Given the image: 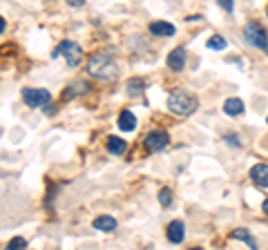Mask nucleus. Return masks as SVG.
<instances>
[{
  "label": "nucleus",
  "instance_id": "1",
  "mask_svg": "<svg viewBox=\"0 0 268 250\" xmlns=\"http://www.w3.org/2000/svg\"><path fill=\"white\" fill-rule=\"evenodd\" d=\"M87 72L92 78H99V81H109V78H117L119 67L114 63V58L105 52H96L94 56H90L87 60Z\"/></svg>",
  "mask_w": 268,
  "mask_h": 250
},
{
  "label": "nucleus",
  "instance_id": "2",
  "mask_svg": "<svg viewBox=\"0 0 268 250\" xmlns=\"http://www.w3.org/2000/svg\"><path fill=\"white\" fill-rule=\"evenodd\" d=\"M197 105H199L197 96L186 92V89H172L168 96V109L176 117H188L197 109Z\"/></svg>",
  "mask_w": 268,
  "mask_h": 250
},
{
  "label": "nucleus",
  "instance_id": "3",
  "mask_svg": "<svg viewBox=\"0 0 268 250\" xmlns=\"http://www.w3.org/2000/svg\"><path fill=\"white\" fill-rule=\"evenodd\" d=\"M243 40H246L251 47H257V50L268 54V34L257 20L248 22V25L243 27Z\"/></svg>",
  "mask_w": 268,
  "mask_h": 250
},
{
  "label": "nucleus",
  "instance_id": "4",
  "mask_svg": "<svg viewBox=\"0 0 268 250\" xmlns=\"http://www.w3.org/2000/svg\"><path fill=\"white\" fill-rule=\"evenodd\" d=\"M63 54V58L67 60V65L70 67H76L78 63H81V56H83V52H81V45L74 40H63L60 45L54 50V56H60Z\"/></svg>",
  "mask_w": 268,
  "mask_h": 250
},
{
  "label": "nucleus",
  "instance_id": "5",
  "mask_svg": "<svg viewBox=\"0 0 268 250\" xmlns=\"http://www.w3.org/2000/svg\"><path fill=\"white\" fill-rule=\"evenodd\" d=\"M50 92L47 89H40V87H27L23 89V101L27 103L29 107H45L50 103Z\"/></svg>",
  "mask_w": 268,
  "mask_h": 250
},
{
  "label": "nucleus",
  "instance_id": "6",
  "mask_svg": "<svg viewBox=\"0 0 268 250\" xmlns=\"http://www.w3.org/2000/svg\"><path fill=\"white\" fill-rule=\"evenodd\" d=\"M143 143H145V150L148 152H161L170 145V137H168V132H163V130H152L148 137H145Z\"/></svg>",
  "mask_w": 268,
  "mask_h": 250
},
{
  "label": "nucleus",
  "instance_id": "7",
  "mask_svg": "<svg viewBox=\"0 0 268 250\" xmlns=\"http://www.w3.org/2000/svg\"><path fill=\"white\" fill-rule=\"evenodd\" d=\"M184 65H186V50L184 47H174V50L168 54V67L174 72H181Z\"/></svg>",
  "mask_w": 268,
  "mask_h": 250
},
{
  "label": "nucleus",
  "instance_id": "8",
  "mask_svg": "<svg viewBox=\"0 0 268 250\" xmlns=\"http://www.w3.org/2000/svg\"><path fill=\"white\" fill-rule=\"evenodd\" d=\"M184 235H186V228L181 221H170V225L166 228V237L170 243H181L184 241Z\"/></svg>",
  "mask_w": 268,
  "mask_h": 250
},
{
  "label": "nucleus",
  "instance_id": "9",
  "mask_svg": "<svg viewBox=\"0 0 268 250\" xmlns=\"http://www.w3.org/2000/svg\"><path fill=\"white\" fill-rule=\"evenodd\" d=\"M251 179L259 188H268V166L266 163H257V166L251 168Z\"/></svg>",
  "mask_w": 268,
  "mask_h": 250
},
{
  "label": "nucleus",
  "instance_id": "10",
  "mask_svg": "<svg viewBox=\"0 0 268 250\" xmlns=\"http://www.w3.org/2000/svg\"><path fill=\"white\" fill-rule=\"evenodd\" d=\"M174 25L172 22H166V20H154L150 22V34L154 36H174Z\"/></svg>",
  "mask_w": 268,
  "mask_h": 250
},
{
  "label": "nucleus",
  "instance_id": "11",
  "mask_svg": "<svg viewBox=\"0 0 268 250\" xmlns=\"http://www.w3.org/2000/svg\"><path fill=\"white\" fill-rule=\"evenodd\" d=\"M243 109H246V105H243L241 99H226L224 101V112H226L228 117H239V114H243Z\"/></svg>",
  "mask_w": 268,
  "mask_h": 250
},
{
  "label": "nucleus",
  "instance_id": "12",
  "mask_svg": "<svg viewBox=\"0 0 268 250\" xmlns=\"http://www.w3.org/2000/svg\"><path fill=\"white\" fill-rule=\"evenodd\" d=\"M92 225L96 230H103V233H112L114 228H117V219L114 217H109V215H101V217H96Z\"/></svg>",
  "mask_w": 268,
  "mask_h": 250
},
{
  "label": "nucleus",
  "instance_id": "13",
  "mask_svg": "<svg viewBox=\"0 0 268 250\" xmlns=\"http://www.w3.org/2000/svg\"><path fill=\"white\" fill-rule=\"evenodd\" d=\"M119 127L123 132H132L134 127H137V117H134L130 109H123V112L119 114Z\"/></svg>",
  "mask_w": 268,
  "mask_h": 250
},
{
  "label": "nucleus",
  "instance_id": "14",
  "mask_svg": "<svg viewBox=\"0 0 268 250\" xmlns=\"http://www.w3.org/2000/svg\"><path fill=\"white\" fill-rule=\"evenodd\" d=\"M90 89V85L87 83H83V81H78V83H74V85H70V87L63 92V101H72L74 96H78V94H85Z\"/></svg>",
  "mask_w": 268,
  "mask_h": 250
},
{
  "label": "nucleus",
  "instance_id": "15",
  "mask_svg": "<svg viewBox=\"0 0 268 250\" xmlns=\"http://www.w3.org/2000/svg\"><path fill=\"white\" fill-rule=\"evenodd\" d=\"M125 148H127V143L123 141V139H119V137H107V152H109V154L121 156V154L125 152Z\"/></svg>",
  "mask_w": 268,
  "mask_h": 250
},
{
  "label": "nucleus",
  "instance_id": "16",
  "mask_svg": "<svg viewBox=\"0 0 268 250\" xmlns=\"http://www.w3.org/2000/svg\"><path fill=\"white\" fill-rule=\"evenodd\" d=\"M233 239H241V241H246L248 246H251V250H257V241L253 239V235L248 233L246 228H237L235 233H233Z\"/></svg>",
  "mask_w": 268,
  "mask_h": 250
},
{
  "label": "nucleus",
  "instance_id": "17",
  "mask_svg": "<svg viewBox=\"0 0 268 250\" xmlns=\"http://www.w3.org/2000/svg\"><path fill=\"white\" fill-rule=\"evenodd\" d=\"M206 45H208V50H226V45H228V40L224 38V36H219V34H215V36H210L208 38V42H206Z\"/></svg>",
  "mask_w": 268,
  "mask_h": 250
},
{
  "label": "nucleus",
  "instance_id": "18",
  "mask_svg": "<svg viewBox=\"0 0 268 250\" xmlns=\"http://www.w3.org/2000/svg\"><path fill=\"white\" fill-rule=\"evenodd\" d=\"M141 92H143V81L141 78H130V81H127V94L139 96Z\"/></svg>",
  "mask_w": 268,
  "mask_h": 250
},
{
  "label": "nucleus",
  "instance_id": "19",
  "mask_svg": "<svg viewBox=\"0 0 268 250\" xmlns=\"http://www.w3.org/2000/svg\"><path fill=\"white\" fill-rule=\"evenodd\" d=\"M25 248H27L25 237H14V239L7 243V248H5V250H25Z\"/></svg>",
  "mask_w": 268,
  "mask_h": 250
},
{
  "label": "nucleus",
  "instance_id": "20",
  "mask_svg": "<svg viewBox=\"0 0 268 250\" xmlns=\"http://www.w3.org/2000/svg\"><path fill=\"white\" fill-rule=\"evenodd\" d=\"M159 203L161 206H170L172 203V192H170V188H163L159 192Z\"/></svg>",
  "mask_w": 268,
  "mask_h": 250
},
{
  "label": "nucleus",
  "instance_id": "21",
  "mask_svg": "<svg viewBox=\"0 0 268 250\" xmlns=\"http://www.w3.org/2000/svg\"><path fill=\"white\" fill-rule=\"evenodd\" d=\"M219 7L226 9V11H233L235 5H233V0H219Z\"/></svg>",
  "mask_w": 268,
  "mask_h": 250
},
{
  "label": "nucleus",
  "instance_id": "22",
  "mask_svg": "<svg viewBox=\"0 0 268 250\" xmlns=\"http://www.w3.org/2000/svg\"><path fill=\"white\" fill-rule=\"evenodd\" d=\"M226 141L233 145V148H239V139H237V137H226Z\"/></svg>",
  "mask_w": 268,
  "mask_h": 250
},
{
  "label": "nucleus",
  "instance_id": "23",
  "mask_svg": "<svg viewBox=\"0 0 268 250\" xmlns=\"http://www.w3.org/2000/svg\"><path fill=\"white\" fill-rule=\"evenodd\" d=\"M72 7H83V0H70Z\"/></svg>",
  "mask_w": 268,
  "mask_h": 250
},
{
  "label": "nucleus",
  "instance_id": "24",
  "mask_svg": "<svg viewBox=\"0 0 268 250\" xmlns=\"http://www.w3.org/2000/svg\"><path fill=\"white\" fill-rule=\"evenodd\" d=\"M261 210H264V215H266V217H268V199H266V201H264V206H261Z\"/></svg>",
  "mask_w": 268,
  "mask_h": 250
},
{
  "label": "nucleus",
  "instance_id": "25",
  "mask_svg": "<svg viewBox=\"0 0 268 250\" xmlns=\"http://www.w3.org/2000/svg\"><path fill=\"white\" fill-rule=\"evenodd\" d=\"M190 250H204V248H190Z\"/></svg>",
  "mask_w": 268,
  "mask_h": 250
},
{
  "label": "nucleus",
  "instance_id": "26",
  "mask_svg": "<svg viewBox=\"0 0 268 250\" xmlns=\"http://www.w3.org/2000/svg\"><path fill=\"white\" fill-rule=\"evenodd\" d=\"M266 121H268V119H266Z\"/></svg>",
  "mask_w": 268,
  "mask_h": 250
}]
</instances>
